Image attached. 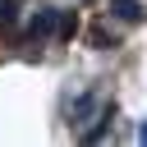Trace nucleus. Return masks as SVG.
<instances>
[{
    "instance_id": "nucleus-1",
    "label": "nucleus",
    "mask_w": 147,
    "mask_h": 147,
    "mask_svg": "<svg viewBox=\"0 0 147 147\" xmlns=\"http://www.w3.org/2000/svg\"><path fill=\"white\" fill-rule=\"evenodd\" d=\"M55 23H60V9L41 5V9H37V14L28 18V32H23V37H28V41H46V37L55 32Z\"/></svg>"
},
{
    "instance_id": "nucleus-2",
    "label": "nucleus",
    "mask_w": 147,
    "mask_h": 147,
    "mask_svg": "<svg viewBox=\"0 0 147 147\" xmlns=\"http://www.w3.org/2000/svg\"><path fill=\"white\" fill-rule=\"evenodd\" d=\"M110 124H115V110H110V106H106V110H101V115H96V124H92V129H87V133H83V142H101V138H106V133H110Z\"/></svg>"
},
{
    "instance_id": "nucleus-3",
    "label": "nucleus",
    "mask_w": 147,
    "mask_h": 147,
    "mask_svg": "<svg viewBox=\"0 0 147 147\" xmlns=\"http://www.w3.org/2000/svg\"><path fill=\"white\" fill-rule=\"evenodd\" d=\"M110 14H115L119 23H138V18H142V5H138V0H110Z\"/></svg>"
},
{
    "instance_id": "nucleus-4",
    "label": "nucleus",
    "mask_w": 147,
    "mask_h": 147,
    "mask_svg": "<svg viewBox=\"0 0 147 147\" xmlns=\"http://www.w3.org/2000/svg\"><path fill=\"white\" fill-rule=\"evenodd\" d=\"M92 46H96V51H115V46H119V32H110L106 23H96V28H92Z\"/></svg>"
},
{
    "instance_id": "nucleus-5",
    "label": "nucleus",
    "mask_w": 147,
    "mask_h": 147,
    "mask_svg": "<svg viewBox=\"0 0 147 147\" xmlns=\"http://www.w3.org/2000/svg\"><path fill=\"white\" fill-rule=\"evenodd\" d=\"M74 32H78V14L60 9V23H55V37H60V41H74Z\"/></svg>"
},
{
    "instance_id": "nucleus-6",
    "label": "nucleus",
    "mask_w": 147,
    "mask_h": 147,
    "mask_svg": "<svg viewBox=\"0 0 147 147\" xmlns=\"http://www.w3.org/2000/svg\"><path fill=\"white\" fill-rule=\"evenodd\" d=\"M92 110H96V96H92V92H83V96L74 101V124H83V119H87Z\"/></svg>"
},
{
    "instance_id": "nucleus-7",
    "label": "nucleus",
    "mask_w": 147,
    "mask_h": 147,
    "mask_svg": "<svg viewBox=\"0 0 147 147\" xmlns=\"http://www.w3.org/2000/svg\"><path fill=\"white\" fill-rule=\"evenodd\" d=\"M14 18H18V5L14 0H0V28H14Z\"/></svg>"
}]
</instances>
